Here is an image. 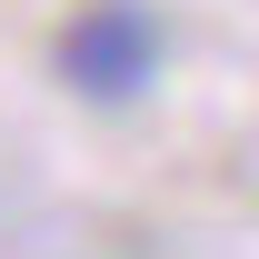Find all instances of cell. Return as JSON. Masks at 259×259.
I'll return each mask as SVG.
<instances>
[{"mask_svg": "<svg viewBox=\"0 0 259 259\" xmlns=\"http://www.w3.org/2000/svg\"><path fill=\"white\" fill-rule=\"evenodd\" d=\"M169 60V30L150 0H80L50 40V70L70 80V100H90V110H130V100L160 80Z\"/></svg>", "mask_w": 259, "mask_h": 259, "instance_id": "1", "label": "cell"}]
</instances>
